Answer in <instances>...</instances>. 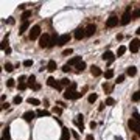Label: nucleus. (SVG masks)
<instances>
[{
  "label": "nucleus",
  "mask_w": 140,
  "mask_h": 140,
  "mask_svg": "<svg viewBox=\"0 0 140 140\" xmlns=\"http://www.w3.org/2000/svg\"><path fill=\"white\" fill-rule=\"evenodd\" d=\"M135 73H137V69H135L134 65H131V67L126 69V75L128 76H135Z\"/></svg>",
  "instance_id": "412c9836"
},
{
  "label": "nucleus",
  "mask_w": 140,
  "mask_h": 140,
  "mask_svg": "<svg viewBox=\"0 0 140 140\" xmlns=\"http://www.w3.org/2000/svg\"><path fill=\"white\" fill-rule=\"evenodd\" d=\"M28 28H30V22H28V20H27V22H22V25H20V28H19V34H23Z\"/></svg>",
  "instance_id": "6ab92c4d"
},
{
  "label": "nucleus",
  "mask_w": 140,
  "mask_h": 140,
  "mask_svg": "<svg viewBox=\"0 0 140 140\" xmlns=\"http://www.w3.org/2000/svg\"><path fill=\"white\" fill-rule=\"evenodd\" d=\"M117 25H118V19L115 16H111V17L106 20V27L108 28H114V27H117Z\"/></svg>",
  "instance_id": "0eeeda50"
},
{
  "label": "nucleus",
  "mask_w": 140,
  "mask_h": 140,
  "mask_svg": "<svg viewBox=\"0 0 140 140\" xmlns=\"http://www.w3.org/2000/svg\"><path fill=\"white\" fill-rule=\"evenodd\" d=\"M128 126L131 128V131H134V132H140V121H137L135 118H129L128 121Z\"/></svg>",
  "instance_id": "20e7f679"
},
{
  "label": "nucleus",
  "mask_w": 140,
  "mask_h": 140,
  "mask_svg": "<svg viewBox=\"0 0 140 140\" xmlns=\"http://www.w3.org/2000/svg\"><path fill=\"white\" fill-rule=\"evenodd\" d=\"M20 103H22V97H20V95H16L14 100H12V104H20Z\"/></svg>",
  "instance_id": "473e14b6"
},
{
  "label": "nucleus",
  "mask_w": 140,
  "mask_h": 140,
  "mask_svg": "<svg viewBox=\"0 0 140 140\" xmlns=\"http://www.w3.org/2000/svg\"><path fill=\"white\" fill-rule=\"evenodd\" d=\"M131 17H132V14H131V6H128V8H126V11L123 12V16H121L120 23H121V25H128L129 20H131Z\"/></svg>",
  "instance_id": "f03ea898"
},
{
  "label": "nucleus",
  "mask_w": 140,
  "mask_h": 140,
  "mask_svg": "<svg viewBox=\"0 0 140 140\" xmlns=\"http://www.w3.org/2000/svg\"><path fill=\"white\" fill-rule=\"evenodd\" d=\"M95 31H97V27H95L93 23H90V25H87V27H86V36H87V37L92 36Z\"/></svg>",
  "instance_id": "dca6fc26"
},
{
  "label": "nucleus",
  "mask_w": 140,
  "mask_h": 140,
  "mask_svg": "<svg viewBox=\"0 0 140 140\" xmlns=\"http://www.w3.org/2000/svg\"><path fill=\"white\" fill-rule=\"evenodd\" d=\"M75 93H76V90H72L70 87H67L65 92H64V98L65 100H73L75 98Z\"/></svg>",
  "instance_id": "f8f14e48"
},
{
  "label": "nucleus",
  "mask_w": 140,
  "mask_h": 140,
  "mask_svg": "<svg viewBox=\"0 0 140 140\" xmlns=\"http://www.w3.org/2000/svg\"><path fill=\"white\" fill-rule=\"evenodd\" d=\"M31 65H33L31 59H25V61H23V67H31Z\"/></svg>",
  "instance_id": "c9c22d12"
},
{
  "label": "nucleus",
  "mask_w": 140,
  "mask_h": 140,
  "mask_svg": "<svg viewBox=\"0 0 140 140\" xmlns=\"http://www.w3.org/2000/svg\"><path fill=\"white\" fill-rule=\"evenodd\" d=\"M70 89H72V90H76V83H72L70 84V86H69Z\"/></svg>",
  "instance_id": "09e8293b"
},
{
  "label": "nucleus",
  "mask_w": 140,
  "mask_h": 140,
  "mask_svg": "<svg viewBox=\"0 0 140 140\" xmlns=\"http://www.w3.org/2000/svg\"><path fill=\"white\" fill-rule=\"evenodd\" d=\"M90 73H92V76H100L103 72H101V69L100 67H97V65H92L90 67Z\"/></svg>",
  "instance_id": "a211bd4d"
},
{
  "label": "nucleus",
  "mask_w": 140,
  "mask_h": 140,
  "mask_svg": "<svg viewBox=\"0 0 140 140\" xmlns=\"http://www.w3.org/2000/svg\"><path fill=\"white\" fill-rule=\"evenodd\" d=\"M139 135H140V132H139Z\"/></svg>",
  "instance_id": "4d7b16f0"
},
{
  "label": "nucleus",
  "mask_w": 140,
  "mask_h": 140,
  "mask_svg": "<svg viewBox=\"0 0 140 140\" xmlns=\"http://www.w3.org/2000/svg\"><path fill=\"white\" fill-rule=\"evenodd\" d=\"M34 79H36V76H34V75H30V76H28V86H31V87L34 86V84H36V83H34Z\"/></svg>",
  "instance_id": "7c9ffc66"
},
{
  "label": "nucleus",
  "mask_w": 140,
  "mask_h": 140,
  "mask_svg": "<svg viewBox=\"0 0 140 140\" xmlns=\"http://www.w3.org/2000/svg\"><path fill=\"white\" fill-rule=\"evenodd\" d=\"M3 139H5V140H10V126L3 128Z\"/></svg>",
  "instance_id": "a878e982"
},
{
  "label": "nucleus",
  "mask_w": 140,
  "mask_h": 140,
  "mask_svg": "<svg viewBox=\"0 0 140 140\" xmlns=\"http://www.w3.org/2000/svg\"><path fill=\"white\" fill-rule=\"evenodd\" d=\"M125 52H126V47L125 45H120V47H118V50H117V56H123Z\"/></svg>",
  "instance_id": "393cba45"
},
{
  "label": "nucleus",
  "mask_w": 140,
  "mask_h": 140,
  "mask_svg": "<svg viewBox=\"0 0 140 140\" xmlns=\"http://www.w3.org/2000/svg\"><path fill=\"white\" fill-rule=\"evenodd\" d=\"M86 140H95V139H93V135H92V134H89L87 137H86Z\"/></svg>",
  "instance_id": "864d4df0"
},
{
  "label": "nucleus",
  "mask_w": 140,
  "mask_h": 140,
  "mask_svg": "<svg viewBox=\"0 0 140 140\" xmlns=\"http://www.w3.org/2000/svg\"><path fill=\"white\" fill-rule=\"evenodd\" d=\"M27 101H28L30 104H33V106H39V104H41V101L37 100V98H31V97H30V98H28Z\"/></svg>",
  "instance_id": "b1692460"
},
{
  "label": "nucleus",
  "mask_w": 140,
  "mask_h": 140,
  "mask_svg": "<svg viewBox=\"0 0 140 140\" xmlns=\"http://www.w3.org/2000/svg\"><path fill=\"white\" fill-rule=\"evenodd\" d=\"M114 59H115V56H114L112 52H104V53H103V61H106L108 64H111Z\"/></svg>",
  "instance_id": "9b49d317"
},
{
  "label": "nucleus",
  "mask_w": 140,
  "mask_h": 140,
  "mask_svg": "<svg viewBox=\"0 0 140 140\" xmlns=\"http://www.w3.org/2000/svg\"><path fill=\"white\" fill-rule=\"evenodd\" d=\"M33 89H34V90H39V89H41V84H39V83H36L34 86H33Z\"/></svg>",
  "instance_id": "a18cd8bd"
},
{
  "label": "nucleus",
  "mask_w": 140,
  "mask_h": 140,
  "mask_svg": "<svg viewBox=\"0 0 140 140\" xmlns=\"http://www.w3.org/2000/svg\"><path fill=\"white\" fill-rule=\"evenodd\" d=\"M25 79H27V76H20V78H19V83H25Z\"/></svg>",
  "instance_id": "8fccbe9b"
},
{
  "label": "nucleus",
  "mask_w": 140,
  "mask_h": 140,
  "mask_svg": "<svg viewBox=\"0 0 140 140\" xmlns=\"http://www.w3.org/2000/svg\"><path fill=\"white\" fill-rule=\"evenodd\" d=\"M19 89H20V90H25V89H27V84H25V83H19Z\"/></svg>",
  "instance_id": "37998d69"
},
{
  "label": "nucleus",
  "mask_w": 140,
  "mask_h": 140,
  "mask_svg": "<svg viewBox=\"0 0 140 140\" xmlns=\"http://www.w3.org/2000/svg\"><path fill=\"white\" fill-rule=\"evenodd\" d=\"M70 37H72L70 34H61V36H59V39H58V45H59V47L65 45L67 42L70 41Z\"/></svg>",
  "instance_id": "9d476101"
},
{
  "label": "nucleus",
  "mask_w": 140,
  "mask_h": 140,
  "mask_svg": "<svg viewBox=\"0 0 140 140\" xmlns=\"http://www.w3.org/2000/svg\"><path fill=\"white\" fill-rule=\"evenodd\" d=\"M34 117H36V112H33V111H27V112H25L23 115H22V118H23L25 121H28V123L31 121Z\"/></svg>",
  "instance_id": "ddd939ff"
},
{
  "label": "nucleus",
  "mask_w": 140,
  "mask_h": 140,
  "mask_svg": "<svg viewBox=\"0 0 140 140\" xmlns=\"http://www.w3.org/2000/svg\"><path fill=\"white\" fill-rule=\"evenodd\" d=\"M72 132L67 128H62V134H61V140H70Z\"/></svg>",
  "instance_id": "f3484780"
},
{
  "label": "nucleus",
  "mask_w": 140,
  "mask_h": 140,
  "mask_svg": "<svg viewBox=\"0 0 140 140\" xmlns=\"http://www.w3.org/2000/svg\"><path fill=\"white\" fill-rule=\"evenodd\" d=\"M104 104H106V106H114V104H115V100H114L112 97H108L106 101H104Z\"/></svg>",
  "instance_id": "cd10ccee"
},
{
  "label": "nucleus",
  "mask_w": 140,
  "mask_h": 140,
  "mask_svg": "<svg viewBox=\"0 0 140 140\" xmlns=\"http://www.w3.org/2000/svg\"><path fill=\"white\" fill-rule=\"evenodd\" d=\"M72 135H73V137H75L76 140H78V139H79V135H78V132H75V131H73V132H72Z\"/></svg>",
  "instance_id": "3c124183"
},
{
  "label": "nucleus",
  "mask_w": 140,
  "mask_h": 140,
  "mask_svg": "<svg viewBox=\"0 0 140 140\" xmlns=\"http://www.w3.org/2000/svg\"><path fill=\"white\" fill-rule=\"evenodd\" d=\"M83 37H86V28H76L75 30V39L81 41Z\"/></svg>",
  "instance_id": "1a4fd4ad"
},
{
  "label": "nucleus",
  "mask_w": 140,
  "mask_h": 140,
  "mask_svg": "<svg viewBox=\"0 0 140 140\" xmlns=\"http://www.w3.org/2000/svg\"><path fill=\"white\" fill-rule=\"evenodd\" d=\"M53 112L54 114H61V108H53Z\"/></svg>",
  "instance_id": "49530a36"
},
{
  "label": "nucleus",
  "mask_w": 140,
  "mask_h": 140,
  "mask_svg": "<svg viewBox=\"0 0 140 140\" xmlns=\"http://www.w3.org/2000/svg\"><path fill=\"white\" fill-rule=\"evenodd\" d=\"M135 33H137V34H139V36H140V27H139V28H137V31H135Z\"/></svg>",
  "instance_id": "5fc2aeb1"
},
{
  "label": "nucleus",
  "mask_w": 140,
  "mask_h": 140,
  "mask_svg": "<svg viewBox=\"0 0 140 140\" xmlns=\"http://www.w3.org/2000/svg\"><path fill=\"white\" fill-rule=\"evenodd\" d=\"M75 69H76V72H78V73H81V72H84V69H86V62H84V61L79 62V64L76 65Z\"/></svg>",
  "instance_id": "4be33fe9"
},
{
  "label": "nucleus",
  "mask_w": 140,
  "mask_h": 140,
  "mask_svg": "<svg viewBox=\"0 0 140 140\" xmlns=\"http://www.w3.org/2000/svg\"><path fill=\"white\" fill-rule=\"evenodd\" d=\"M132 118H135V120H137V121H140V114H139V112H134Z\"/></svg>",
  "instance_id": "c03bdc74"
},
{
  "label": "nucleus",
  "mask_w": 140,
  "mask_h": 140,
  "mask_svg": "<svg viewBox=\"0 0 140 140\" xmlns=\"http://www.w3.org/2000/svg\"><path fill=\"white\" fill-rule=\"evenodd\" d=\"M87 100H89V103H95V101L98 100V95H97V93H90Z\"/></svg>",
  "instance_id": "c756f323"
},
{
  "label": "nucleus",
  "mask_w": 140,
  "mask_h": 140,
  "mask_svg": "<svg viewBox=\"0 0 140 140\" xmlns=\"http://www.w3.org/2000/svg\"><path fill=\"white\" fill-rule=\"evenodd\" d=\"M31 14H33V12H31V10H27V11H23V12H22V16H20L22 22H27V20H28V17H31Z\"/></svg>",
  "instance_id": "aec40b11"
},
{
  "label": "nucleus",
  "mask_w": 140,
  "mask_h": 140,
  "mask_svg": "<svg viewBox=\"0 0 140 140\" xmlns=\"http://www.w3.org/2000/svg\"><path fill=\"white\" fill-rule=\"evenodd\" d=\"M132 17H134V19H137V17H140V8H139V10H135V11L132 12Z\"/></svg>",
  "instance_id": "a19ab883"
},
{
  "label": "nucleus",
  "mask_w": 140,
  "mask_h": 140,
  "mask_svg": "<svg viewBox=\"0 0 140 140\" xmlns=\"http://www.w3.org/2000/svg\"><path fill=\"white\" fill-rule=\"evenodd\" d=\"M79 62H83V61H81V56H75V58L69 59V62H67V65H70V67H72V65H75V67H76V65L79 64Z\"/></svg>",
  "instance_id": "2eb2a0df"
},
{
  "label": "nucleus",
  "mask_w": 140,
  "mask_h": 140,
  "mask_svg": "<svg viewBox=\"0 0 140 140\" xmlns=\"http://www.w3.org/2000/svg\"><path fill=\"white\" fill-rule=\"evenodd\" d=\"M50 39H52V36H50L48 33H44V34L39 37V45L42 48H48L50 47Z\"/></svg>",
  "instance_id": "f257e3e1"
},
{
  "label": "nucleus",
  "mask_w": 140,
  "mask_h": 140,
  "mask_svg": "<svg viewBox=\"0 0 140 140\" xmlns=\"http://www.w3.org/2000/svg\"><path fill=\"white\" fill-rule=\"evenodd\" d=\"M59 83H61V86H62V87H64V86H70V84H72V83H70V81H69L67 78H62V79H61Z\"/></svg>",
  "instance_id": "f704fd0d"
},
{
  "label": "nucleus",
  "mask_w": 140,
  "mask_h": 140,
  "mask_svg": "<svg viewBox=\"0 0 140 140\" xmlns=\"http://www.w3.org/2000/svg\"><path fill=\"white\" fill-rule=\"evenodd\" d=\"M139 50H140V41L139 39H132L131 44H129V52L131 53H137Z\"/></svg>",
  "instance_id": "39448f33"
},
{
  "label": "nucleus",
  "mask_w": 140,
  "mask_h": 140,
  "mask_svg": "<svg viewBox=\"0 0 140 140\" xmlns=\"http://www.w3.org/2000/svg\"><path fill=\"white\" fill-rule=\"evenodd\" d=\"M14 84H16V83H14V79H12V78L6 79V86H8V87H14Z\"/></svg>",
  "instance_id": "e433bc0d"
},
{
  "label": "nucleus",
  "mask_w": 140,
  "mask_h": 140,
  "mask_svg": "<svg viewBox=\"0 0 140 140\" xmlns=\"http://www.w3.org/2000/svg\"><path fill=\"white\" fill-rule=\"evenodd\" d=\"M70 70H72V69H70V65H67V64L62 67V72H64V73H67V72H70Z\"/></svg>",
  "instance_id": "79ce46f5"
},
{
  "label": "nucleus",
  "mask_w": 140,
  "mask_h": 140,
  "mask_svg": "<svg viewBox=\"0 0 140 140\" xmlns=\"http://www.w3.org/2000/svg\"><path fill=\"white\" fill-rule=\"evenodd\" d=\"M3 69H5L6 72H12V70H14V65H12V64H10V62H6V64L3 65Z\"/></svg>",
  "instance_id": "2f4dec72"
},
{
  "label": "nucleus",
  "mask_w": 140,
  "mask_h": 140,
  "mask_svg": "<svg viewBox=\"0 0 140 140\" xmlns=\"http://www.w3.org/2000/svg\"><path fill=\"white\" fill-rule=\"evenodd\" d=\"M132 101H135V103H137V101H140V90H139V92H134V95H132Z\"/></svg>",
  "instance_id": "72a5a7b5"
},
{
  "label": "nucleus",
  "mask_w": 140,
  "mask_h": 140,
  "mask_svg": "<svg viewBox=\"0 0 140 140\" xmlns=\"http://www.w3.org/2000/svg\"><path fill=\"white\" fill-rule=\"evenodd\" d=\"M75 125L79 128V131H84V117L81 115V114L75 117Z\"/></svg>",
  "instance_id": "6e6552de"
},
{
  "label": "nucleus",
  "mask_w": 140,
  "mask_h": 140,
  "mask_svg": "<svg viewBox=\"0 0 140 140\" xmlns=\"http://www.w3.org/2000/svg\"><path fill=\"white\" fill-rule=\"evenodd\" d=\"M112 76H114V70H112V69H109V70L104 72V78H106V79H111Z\"/></svg>",
  "instance_id": "bb28decb"
},
{
  "label": "nucleus",
  "mask_w": 140,
  "mask_h": 140,
  "mask_svg": "<svg viewBox=\"0 0 140 140\" xmlns=\"http://www.w3.org/2000/svg\"><path fill=\"white\" fill-rule=\"evenodd\" d=\"M8 108H10V104H8V103H3L2 104V109H8Z\"/></svg>",
  "instance_id": "603ef678"
},
{
  "label": "nucleus",
  "mask_w": 140,
  "mask_h": 140,
  "mask_svg": "<svg viewBox=\"0 0 140 140\" xmlns=\"http://www.w3.org/2000/svg\"><path fill=\"white\" fill-rule=\"evenodd\" d=\"M103 89H104V92H111V90H112V87L109 86L108 83H103Z\"/></svg>",
  "instance_id": "4c0bfd02"
},
{
  "label": "nucleus",
  "mask_w": 140,
  "mask_h": 140,
  "mask_svg": "<svg viewBox=\"0 0 140 140\" xmlns=\"http://www.w3.org/2000/svg\"><path fill=\"white\" fill-rule=\"evenodd\" d=\"M72 53H73V50H72V48H67V50L62 52V56H69V54H72Z\"/></svg>",
  "instance_id": "58836bf2"
},
{
  "label": "nucleus",
  "mask_w": 140,
  "mask_h": 140,
  "mask_svg": "<svg viewBox=\"0 0 140 140\" xmlns=\"http://www.w3.org/2000/svg\"><path fill=\"white\" fill-rule=\"evenodd\" d=\"M95 128H97V123L92 120V121H90V129H95Z\"/></svg>",
  "instance_id": "de8ad7c7"
},
{
  "label": "nucleus",
  "mask_w": 140,
  "mask_h": 140,
  "mask_svg": "<svg viewBox=\"0 0 140 140\" xmlns=\"http://www.w3.org/2000/svg\"><path fill=\"white\" fill-rule=\"evenodd\" d=\"M2 140H5V139H2Z\"/></svg>",
  "instance_id": "6e6d98bb"
},
{
  "label": "nucleus",
  "mask_w": 140,
  "mask_h": 140,
  "mask_svg": "<svg viewBox=\"0 0 140 140\" xmlns=\"http://www.w3.org/2000/svg\"><path fill=\"white\" fill-rule=\"evenodd\" d=\"M37 37H41V27L39 25H34V27H31V31H30V39L36 41Z\"/></svg>",
  "instance_id": "7ed1b4c3"
},
{
  "label": "nucleus",
  "mask_w": 140,
  "mask_h": 140,
  "mask_svg": "<svg viewBox=\"0 0 140 140\" xmlns=\"http://www.w3.org/2000/svg\"><path fill=\"white\" fill-rule=\"evenodd\" d=\"M123 81H125V75H118V76H117V81H115V83H118V84H120V83H123Z\"/></svg>",
  "instance_id": "ea45409f"
},
{
  "label": "nucleus",
  "mask_w": 140,
  "mask_h": 140,
  "mask_svg": "<svg viewBox=\"0 0 140 140\" xmlns=\"http://www.w3.org/2000/svg\"><path fill=\"white\" fill-rule=\"evenodd\" d=\"M36 115L37 117H47V115H48V111H45V109H39V111L36 112Z\"/></svg>",
  "instance_id": "c85d7f7f"
},
{
  "label": "nucleus",
  "mask_w": 140,
  "mask_h": 140,
  "mask_svg": "<svg viewBox=\"0 0 140 140\" xmlns=\"http://www.w3.org/2000/svg\"><path fill=\"white\" fill-rule=\"evenodd\" d=\"M47 84H48L50 87H54V89H58V90H62V86H61V83L56 81V79L53 78V76H50L48 79H47Z\"/></svg>",
  "instance_id": "423d86ee"
},
{
  "label": "nucleus",
  "mask_w": 140,
  "mask_h": 140,
  "mask_svg": "<svg viewBox=\"0 0 140 140\" xmlns=\"http://www.w3.org/2000/svg\"><path fill=\"white\" fill-rule=\"evenodd\" d=\"M45 69L48 70V72H54V70L58 69V64H56V61H53V59H50V61L47 62V67H45Z\"/></svg>",
  "instance_id": "4468645a"
},
{
  "label": "nucleus",
  "mask_w": 140,
  "mask_h": 140,
  "mask_svg": "<svg viewBox=\"0 0 140 140\" xmlns=\"http://www.w3.org/2000/svg\"><path fill=\"white\" fill-rule=\"evenodd\" d=\"M58 39H59V36H56V34H52V39H50V47H53V45H58Z\"/></svg>",
  "instance_id": "5701e85b"
},
{
  "label": "nucleus",
  "mask_w": 140,
  "mask_h": 140,
  "mask_svg": "<svg viewBox=\"0 0 140 140\" xmlns=\"http://www.w3.org/2000/svg\"><path fill=\"white\" fill-rule=\"evenodd\" d=\"M139 84H140V83H139Z\"/></svg>",
  "instance_id": "13d9d810"
}]
</instances>
